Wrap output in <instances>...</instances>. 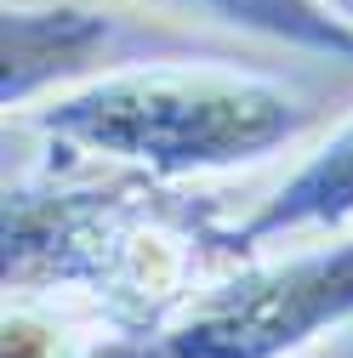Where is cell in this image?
<instances>
[{
    "label": "cell",
    "mask_w": 353,
    "mask_h": 358,
    "mask_svg": "<svg viewBox=\"0 0 353 358\" xmlns=\"http://www.w3.org/2000/svg\"><path fill=\"white\" fill-rule=\"evenodd\" d=\"M23 114L40 137L148 176L256 165L314 125L307 97L240 63H131Z\"/></svg>",
    "instance_id": "cell-1"
},
{
    "label": "cell",
    "mask_w": 353,
    "mask_h": 358,
    "mask_svg": "<svg viewBox=\"0 0 353 358\" xmlns=\"http://www.w3.org/2000/svg\"><path fill=\"white\" fill-rule=\"evenodd\" d=\"M353 319V239L200 285L165 324L109 336L80 358H291Z\"/></svg>",
    "instance_id": "cell-2"
},
{
    "label": "cell",
    "mask_w": 353,
    "mask_h": 358,
    "mask_svg": "<svg viewBox=\"0 0 353 358\" xmlns=\"http://www.w3.org/2000/svg\"><path fill=\"white\" fill-rule=\"evenodd\" d=\"M148 205L143 188H6V290L85 285L97 296Z\"/></svg>",
    "instance_id": "cell-3"
},
{
    "label": "cell",
    "mask_w": 353,
    "mask_h": 358,
    "mask_svg": "<svg viewBox=\"0 0 353 358\" xmlns=\"http://www.w3.org/2000/svg\"><path fill=\"white\" fill-rule=\"evenodd\" d=\"M109 12L92 6H6V74H0V103L23 108L29 97H40L46 85L74 80L109 46Z\"/></svg>",
    "instance_id": "cell-4"
},
{
    "label": "cell",
    "mask_w": 353,
    "mask_h": 358,
    "mask_svg": "<svg viewBox=\"0 0 353 358\" xmlns=\"http://www.w3.org/2000/svg\"><path fill=\"white\" fill-rule=\"evenodd\" d=\"M347 222H353V114L240 222V228L216 234V239L234 245V250H251V245H268V239H285V234L347 228Z\"/></svg>",
    "instance_id": "cell-5"
},
{
    "label": "cell",
    "mask_w": 353,
    "mask_h": 358,
    "mask_svg": "<svg viewBox=\"0 0 353 358\" xmlns=\"http://www.w3.org/2000/svg\"><path fill=\"white\" fill-rule=\"evenodd\" d=\"M183 6H200L223 23L291 40V46L325 52V57H353V23L336 17L325 0H183Z\"/></svg>",
    "instance_id": "cell-6"
},
{
    "label": "cell",
    "mask_w": 353,
    "mask_h": 358,
    "mask_svg": "<svg viewBox=\"0 0 353 358\" xmlns=\"http://www.w3.org/2000/svg\"><path fill=\"white\" fill-rule=\"evenodd\" d=\"M6 358H80L69 352V336L34 307H6Z\"/></svg>",
    "instance_id": "cell-7"
}]
</instances>
